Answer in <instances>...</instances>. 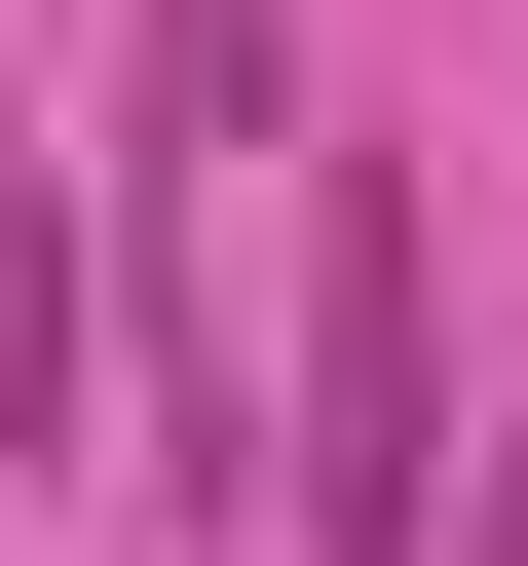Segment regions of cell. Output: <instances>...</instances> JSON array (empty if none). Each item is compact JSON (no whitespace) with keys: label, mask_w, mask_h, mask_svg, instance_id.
I'll return each mask as SVG.
<instances>
[{"label":"cell","mask_w":528,"mask_h":566,"mask_svg":"<svg viewBox=\"0 0 528 566\" xmlns=\"http://www.w3.org/2000/svg\"><path fill=\"white\" fill-rule=\"evenodd\" d=\"M264 114H303V39H264V0H151V189H189V151H264Z\"/></svg>","instance_id":"obj_2"},{"label":"cell","mask_w":528,"mask_h":566,"mask_svg":"<svg viewBox=\"0 0 528 566\" xmlns=\"http://www.w3.org/2000/svg\"><path fill=\"white\" fill-rule=\"evenodd\" d=\"M453 528V303H415V189L340 151L303 189V566H415Z\"/></svg>","instance_id":"obj_1"}]
</instances>
